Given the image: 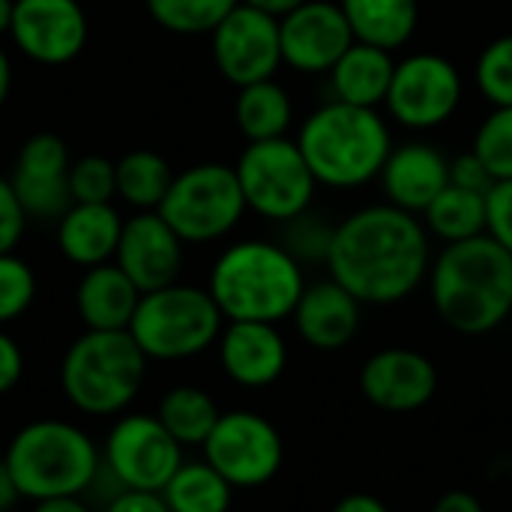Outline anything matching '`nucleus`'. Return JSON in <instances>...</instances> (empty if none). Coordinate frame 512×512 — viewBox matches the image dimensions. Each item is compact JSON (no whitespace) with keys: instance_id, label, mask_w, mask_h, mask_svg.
<instances>
[{"instance_id":"1","label":"nucleus","mask_w":512,"mask_h":512,"mask_svg":"<svg viewBox=\"0 0 512 512\" xmlns=\"http://www.w3.org/2000/svg\"><path fill=\"white\" fill-rule=\"evenodd\" d=\"M327 267L330 279L360 303L390 306L411 297L429 276V234L414 213L372 204L336 225Z\"/></svg>"},{"instance_id":"2","label":"nucleus","mask_w":512,"mask_h":512,"mask_svg":"<svg viewBox=\"0 0 512 512\" xmlns=\"http://www.w3.org/2000/svg\"><path fill=\"white\" fill-rule=\"evenodd\" d=\"M432 303L462 336H486L512 315V255L489 234L447 243L429 267Z\"/></svg>"},{"instance_id":"3","label":"nucleus","mask_w":512,"mask_h":512,"mask_svg":"<svg viewBox=\"0 0 512 512\" xmlns=\"http://www.w3.org/2000/svg\"><path fill=\"white\" fill-rule=\"evenodd\" d=\"M303 288L300 261L282 243L270 240H240L228 246L216 258L207 282L225 321L264 324L291 318Z\"/></svg>"},{"instance_id":"4","label":"nucleus","mask_w":512,"mask_h":512,"mask_svg":"<svg viewBox=\"0 0 512 512\" xmlns=\"http://www.w3.org/2000/svg\"><path fill=\"white\" fill-rule=\"evenodd\" d=\"M297 147L321 186L354 189L381 177L393 138L375 108L333 99L303 120Z\"/></svg>"},{"instance_id":"5","label":"nucleus","mask_w":512,"mask_h":512,"mask_svg":"<svg viewBox=\"0 0 512 512\" xmlns=\"http://www.w3.org/2000/svg\"><path fill=\"white\" fill-rule=\"evenodd\" d=\"M21 498H81L102 471L90 435L63 420H33L15 432L3 456Z\"/></svg>"},{"instance_id":"6","label":"nucleus","mask_w":512,"mask_h":512,"mask_svg":"<svg viewBox=\"0 0 512 512\" xmlns=\"http://www.w3.org/2000/svg\"><path fill=\"white\" fill-rule=\"evenodd\" d=\"M147 375V354L129 330H87L60 363L66 399L90 417H111L132 405Z\"/></svg>"},{"instance_id":"7","label":"nucleus","mask_w":512,"mask_h":512,"mask_svg":"<svg viewBox=\"0 0 512 512\" xmlns=\"http://www.w3.org/2000/svg\"><path fill=\"white\" fill-rule=\"evenodd\" d=\"M225 315L207 288L165 285L141 294L129 333L147 360H189L204 354L222 336Z\"/></svg>"},{"instance_id":"8","label":"nucleus","mask_w":512,"mask_h":512,"mask_svg":"<svg viewBox=\"0 0 512 512\" xmlns=\"http://www.w3.org/2000/svg\"><path fill=\"white\" fill-rule=\"evenodd\" d=\"M246 210L237 171L222 162H201L174 177L156 213L183 243L201 246L228 237Z\"/></svg>"},{"instance_id":"9","label":"nucleus","mask_w":512,"mask_h":512,"mask_svg":"<svg viewBox=\"0 0 512 512\" xmlns=\"http://www.w3.org/2000/svg\"><path fill=\"white\" fill-rule=\"evenodd\" d=\"M234 171L246 207L270 222H288L306 213L318 186L309 162L291 138L249 141Z\"/></svg>"},{"instance_id":"10","label":"nucleus","mask_w":512,"mask_h":512,"mask_svg":"<svg viewBox=\"0 0 512 512\" xmlns=\"http://www.w3.org/2000/svg\"><path fill=\"white\" fill-rule=\"evenodd\" d=\"M183 465V447L153 414L120 417L102 447V468L120 489L162 492Z\"/></svg>"},{"instance_id":"11","label":"nucleus","mask_w":512,"mask_h":512,"mask_svg":"<svg viewBox=\"0 0 512 512\" xmlns=\"http://www.w3.org/2000/svg\"><path fill=\"white\" fill-rule=\"evenodd\" d=\"M204 462L213 465L234 489L270 483L285 459L279 429L255 411H228L204 441Z\"/></svg>"},{"instance_id":"12","label":"nucleus","mask_w":512,"mask_h":512,"mask_svg":"<svg viewBox=\"0 0 512 512\" xmlns=\"http://www.w3.org/2000/svg\"><path fill=\"white\" fill-rule=\"evenodd\" d=\"M459 105L462 75L447 57L420 51L396 63L393 84L387 93V108L393 120L423 132L447 123L459 111Z\"/></svg>"},{"instance_id":"13","label":"nucleus","mask_w":512,"mask_h":512,"mask_svg":"<svg viewBox=\"0 0 512 512\" xmlns=\"http://www.w3.org/2000/svg\"><path fill=\"white\" fill-rule=\"evenodd\" d=\"M210 42L216 69L234 87L267 81L282 66L279 18L255 6L237 3L210 33Z\"/></svg>"},{"instance_id":"14","label":"nucleus","mask_w":512,"mask_h":512,"mask_svg":"<svg viewBox=\"0 0 512 512\" xmlns=\"http://www.w3.org/2000/svg\"><path fill=\"white\" fill-rule=\"evenodd\" d=\"M69 168V147L54 132H36L21 144L9 186L27 219L57 222L75 204L69 192Z\"/></svg>"},{"instance_id":"15","label":"nucleus","mask_w":512,"mask_h":512,"mask_svg":"<svg viewBox=\"0 0 512 512\" xmlns=\"http://www.w3.org/2000/svg\"><path fill=\"white\" fill-rule=\"evenodd\" d=\"M9 36L33 63L63 66L84 51L90 24L78 0H15Z\"/></svg>"},{"instance_id":"16","label":"nucleus","mask_w":512,"mask_h":512,"mask_svg":"<svg viewBox=\"0 0 512 512\" xmlns=\"http://www.w3.org/2000/svg\"><path fill=\"white\" fill-rule=\"evenodd\" d=\"M282 63L297 72H330L357 42L354 30L333 0H306L279 18Z\"/></svg>"},{"instance_id":"17","label":"nucleus","mask_w":512,"mask_h":512,"mask_svg":"<svg viewBox=\"0 0 512 512\" xmlns=\"http://www.w3.org/2000/svg\"><path fill=\"white\" fill-rule=\"evenodd\" d=\"M360 393L369 405L390 414L426 408L438 393L435 363L411 348L375 351L360 369Z\"/></svg>"},{"instance_id":"18","label":"nucleus","mask_w":512,"mask_h":512,"mask_svg":"<svg viewBox=\"0 0 512 512\" xmlns=\"http://www.w3.org/2000/svg\"><path fill=\"white\" fill-rule=\"evenodd\" d=\"M183 240L156 213L138 210L123 222L114 264L138 285L141 294L174 285L183 270Z\"/></svg>"},{"instance_id":"19","label":"nucleus","mask_w":512,"mask_h":512,"mask_svg":"<svg viewBox=\"0 0 512 512\" xmlns=\"http://www.w3.org/2000/svg\"><path fill=\"white\" fill-rule=\"evenodd\" d=\"M219 363L234 384L261 390L282 378L288 366V345L276 324L228 321L219 336Z\"/></svg>"},{"instance_id":"20","label":"nucleus","mask_w":512,"mask_h":512,"mask_svg":"<svg viewBox=\"0 0 512 512\" xmlns=\"http://www.w3.org/2000/svg\"><path fill=\"white\" fill-rule=\"evenodd\" d=\"M360 300L345 291L336 279L312 282L303 288L294 324L300 339L315 351H339L345 348L360 330Z\"/></svg>"},{"instance_id":"21","label":"nucleus","mask_w":512,"mask_h":512,"mask_svg":"<svg viewBox=\"0 0 512 512\" xmlns=\"http://www.w3.org/2000/svg\"><path fill=\"white\" fill-rule=\"evenodd\" d=\"M381 180L390 204L417 216L450 186V162L438 147L411 141L393 147Z\"/></svg>"},{"instance_id":"22","label":"nucleus","mask_w":512,"mask_h":512,"mask_svg":"<svg viewBox=\"0 0 512 512\" xmlns=\"http://www.w3.org/2000/svg\"><path fill=\"white\" fill-rule=\"evenodd\" d=\"M123 216L114 204H72L57 219V249L78 267L108 264L117 255Z\"/></svg>"},{"instance_id":"23","label":"nucleus","mask_w":512,"mask_h":512,"mask_svg":"<svg viewBox=\"0 0 512 512\" xmlns=\"http://www.w3.org/2000/svg\"><path fill=\"white\" fill-rule=\"evenodd\" d=\"M138 300V285L114 261L87 267L75 291L78 318L87 330H129Z\"/></svg>"},{"instance_id":"24","label":"nucleus","mask_w":512,"mask_h":512,"mask_svg":"<svg viewBox=\"0 0 512 512\" xmlns=\"http://www.w3.org/2000/svg\"><path fill=\"white\" fill-rule=\"evenodd\" d=\"M393 72H396L393 51L354 42L342 54V60L330 69V81H333V93L339 102L378 108L381 102H387Z\"/></svg>"},{"instance_id":"25","label":"nucleus","mask_w":512,"mask_h":512,"mask_svg":"<svg viewBox=\"0 0 512 512\" xmlns=\"http://www.w3.org/2000/svg\"><path fill=\"white\" fill-rule=\"evenodd\" d=\"M354 39L396 51L402 48L420 21V3L417 0H339Z\"/></svg>"},{"instance_id":"26","label":"nucleus","mask_w":512,"mask_h":512,"mask_svg":"<svg viewBox=\"0 0 512 512\" xmlns=\"http://www.w3.org/2000/svg\"><path fill=\"white\" fill-rule=\"evenodd\" d=\"M234 120H237V129L246 135V141L285 138L294 120V105H291L288 90L276 78H267V81L237 87Z\"/></svg>"},{"instance_id":"27","label":"nucleus","mask_w":512,"mask_h":512,"mask_svg":"<svg viewBox=\"0 0 512 512\" xmlns=\"http://www.w3.org/2000/svg\"><path fill=\"white\" fill-rule=\"evenodd\" d=\"M156 417L174 435V441L180 447H204V441L210 438L222 411L207 390L183 384L162 396Z\"/></svg>"},{"instance_id":"28","label":"nucleus","mask_w":512,"mask_h":512,"mask_svg":"<svg viewBox=\"0 0 512 512\" xmlns=\"http://www.w3.org/2000/svg\"><path fill=\"white\" fill-rule=\"evenodd\" d=\"M174 171L168 159L156 150H129L117 159V198L138 210H159L165 201Z\"/></svg>"},{"instance_id":"29","label":"nucleus","mask_w":512,"mask_h":512,"mask_svg":"<svg viewBox=\"0 0 512 512\" xmlns=\"http://www.w3.org/2000/svg\"><path fill=\"white\" fill-rule=\"evenodd\" d=\"M162 498L171 512H228L234 486L207 462H183Z\"/></svg>"},{"instance_id":"30","label":"nucleus","mask_w":512,"mask_h":512,"mask_svg":"<svg viewBox=\"0 0 512 512\" xmlns=\"http://www.w3.org/2000/svg\"><path fill=\"white\" fill-rule=\"evenodd\" d=\"M423 219L429 225V231L435 237H441L444 243H459V240H471L486 234V195L474 192V189H462L456 183H450L426 210Z\"/></svg>"},{"instance_id":"31","label":"nucleus","mask_w":512,"mask_h":512,"mask_svg":"<svg viewBox=\"0 0 512 512\" xmlns=\"http://www.w3.org/2000/svg\"><path fill=\"white\" fill-rule=\"evenodd\" d=\"M150 18L177 36L213 33L240 0H144Z\"/></svg>"},{"instance_id":"32","label":"nucleus","mask_w":512,"mask_h":512,"mask_svg":"<svg viewBox=\"0 0 512 512\" xmlns=\"http://www.w3.org/2000/svg\"><path fill=\"white\" fill-rule=\"evenodd\" d=\"M471 150L489 168L495 183L512 180V105L510 108H495L480 123Z\"/></svg>"},{"instance_id":"33","label":"nucleus","mask_w":512,"mask_h":512,"mask_svg":"<svg viewBox=\"0 0 512 512\" xmlns=\"http://www.w3.org/2000/svg\"><path fill=\"white\" fill-rule=\"evenodd\" d=\"M69 192L75 204H111L117 198V162L99 153L72 159Z\"/></svg>"},{"instance_id":"34","label":"nucleus","mask_w":512,"mask_h":512,"mask_svg":"<svg viewBox=\"0 0 512 512\" xmlns=\"http://www.w3.org/2000/svg\"><path fill=\"white\" fill-rule=\"evenodd\" d=\"M477 87L495 108L512 105V33L489 42L477 60Z\"/></svg>"},{"instance_id":"35","label":"nucleus","mask_w":512,"mask_h":512,"mask_svg":"<svg viewBox=\"0 0 512 512\" xmlns=\"http://www.w3.org/2000/svg\"><path fill=\"white\" fill-rule=\"evenodd\" d=\"M282 246L300 261V264H312V261H324L330 255V243H333V231L336 225L321 222L315 213H300L288 222H282Z\"/></svg>"},{"instance_id":"36","label":"nucleus","mask_w":512,"mask_h":512,"mask_svg":"<svg viewBox=\"0 0 512 512\" xmlns=\"http://www.w3.org/2000/svg\"><path fill=\"white\" fill-rule=\"evenodd\" d=\"M36 297V273L15 252L0 255V324L21 318Z\"/></svg>"},{"instance_id":"37","label":"nucleus","mask_w":512,"mask_h":512,"mask_svg":"<svg viewBox=\"0 0 512 512\" xmlns=\"http://www.w3.org/2000/svg\"><path fill=\"white\" fill-rule=\"evenodd\" d=\"M486 234L498 240L512 255V180H498L486 192Z\"/></svg>"},{"instance_id":"38","label":"nucleus","mask_w":512,"mask_h":512,"mask_svg":"<svg viewBox=\"0 0 512 512\" xmlns=\"http://www.w3.org/2000/svg\"><path fill=\"white\" fill-rule=\"evenodd\" d=\"M27 228V216L9 186V177H0V255L15 252Z\"/></svg>"},{"instance_id":"39","label":"nucleus","mask_w":512,"mask_h":512,"mask_svg":"<svg viewBox=\"0 0 512 512\" xmlns=\"http://www.w3.org/2000/svg\"><path fill=\"white\" fill-rule=\"evenodd\" d=\"M450 183L462 186V189H474V192H489L495 186L489 168L480 162V156L471 150V153H462L450 162Z\"/></svg>"},{"instance_id":"40","label":"nucleus","mask_w":512,"mask_h":512,"mask_svg":"<svg viewBox=\"0 0 512 512\" xmlns=\"http://www.w3.org/2000/svg\"><path fill=\"white\" fill-rule=\"evenodd\" d=\"M102 512H171L162 492H138V489H123L117 492Z\"/></svg>"},{"instance_id":"41","label":"nucleus","mask_w":512,"mask_h":512,"mask_svg":"<svg viewBox=\"0 0 512 512\" xmlns=\"http://www.w3.org/2000/svg\"><path fill=\"white\" fill-rule=\"evenodd\" d=\"M21 372H24V354L18 342L0 330V396L9 393L21 381Z\"/></svg>"},{"instance_id":"42","label":"nucleus","mask_w":512,"mask_h":512,"mask_svg":"<svg viewBox=\"0 0 512 512\" xmlns=\"http://www.w3.org/2000/svg\"><path fill=\"white\" fill-rule=\"evenodd\" d=\"M432 512H486L480 498L474 492H465V489H453V492H444Z\"/></svg>"},{"instance_id":"43","label":"nucleus","mask_w":512,"mask_h":512,"mask_svg":"<svg viewBox=\"0 0 512 512\" xmlns=\"http://www.w3.org/2000/svg\"><path fill=\"white\" fill-rule=\"evenodd\" d=\"M333 512H390V507L381 498L369 495V492H354V495H345L333 507Z\"/></svg>"},{"instance_id":"44","label":"nucleus","mask_w":512,"mask_h":512,"mask_svg":"<svg viewBox=\"0 0 512 512\" xmlns=\"http://www.w3.org/2000/svg\"><path fill=\"white\" fill-rule=\"evenodd\" d=\"M18 498H21V492H18V486H15V480H12L6 462L0 459V512L12 510V507L18 504Z\"/></svg>"},{"instance_id":"45","label":"nucleus","mask_w":512,"mask_h":512,"mask_svg":"<svg viewBox=\"0 0 512 512\" xmlns=\"http://www.w3.org/2000/svg\"><path fill=\"white\" fill-rule=\"evenodd\" d=\"M240 3L255 6V9H261V12L273 15V18H282V15H288V12H294L297 6H303L306 0H240Z\"/></svg>"},{"instance_id":"46","label":"nucleus","mask_w":512,"mask_h":512,"mask_svg":"<svg viewBox=\"0 0 512 512\" xmlns=\"http://www.w3.org/2000/svg\"><path fill=\"white\" fill-rule=\"evenodd\" d=\"M33 512H93L81 498H51V501H36Z\"/></svg>"},{"instance_id":"47","label":"nucleus","mask_w":512,"mask_h":512,"mask_svg":"<svg viewBox=\"0 0 512 512\" xmlns=\"http://www.w3.org/2000/svg\"><path fill=\"white\" fill-rule=\"evenodd\" d=\"M9 90H12V60H9V54L0 48V108H3V102L9 99Z\"/></svg>"},{"instance_id":"48","label":"nucleus","mask_w":512,"mask_h":512,"mask_svg":"<svg viewBox=\"0 0 512 512\" xmlns=\"http://www.w3.org/2000/svg\"><path fill=\"white\" fill-rule=\"evenodd\" d=\"M12 3L15 0H0V39L9 36V27H12Z\"/></svg>"}]
</instances>
